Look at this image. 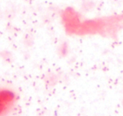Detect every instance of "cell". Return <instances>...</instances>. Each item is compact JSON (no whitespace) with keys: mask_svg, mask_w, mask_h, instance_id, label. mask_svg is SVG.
<instances>
[{"mask_svg":"<svg viewBox=\"0 0 123 116\" xmlns=\"http://www.w3.org/2000/svg\"><path fill=\"white\" fill-rule=\"evenodd\" d=\"M18 97L15 91L8 88H0V116L9 115L15 107Z\"/></svg>","mask_w":123,"mask_h":116,"instance_id":"1","label":"cell"}]
</instances>
